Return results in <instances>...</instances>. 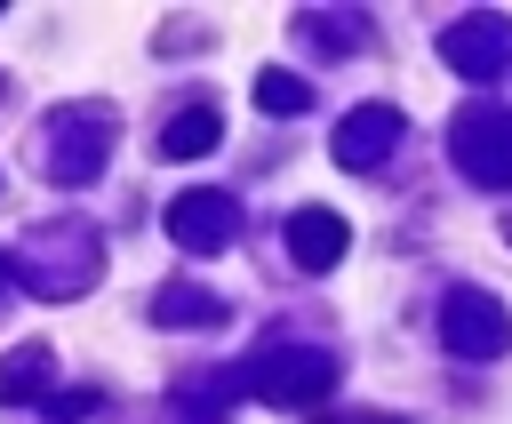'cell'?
Here are the masks:
<instances>
[{
	"instance_id": "6da1fadb",
	"label": "cell",
	"mask_w": 512,
	"mask_h": 424,
	"mask_svg": "<svg viewBox=\"0 0 512 424\" xmlns=\"http://www.w3.org/2000/svg\"><path fill=\"white\" fill-rule=\"evenodd\" d=\"M296 256H336V232L304 216V224H296Z\"/></svg>"
}]
</instances>
